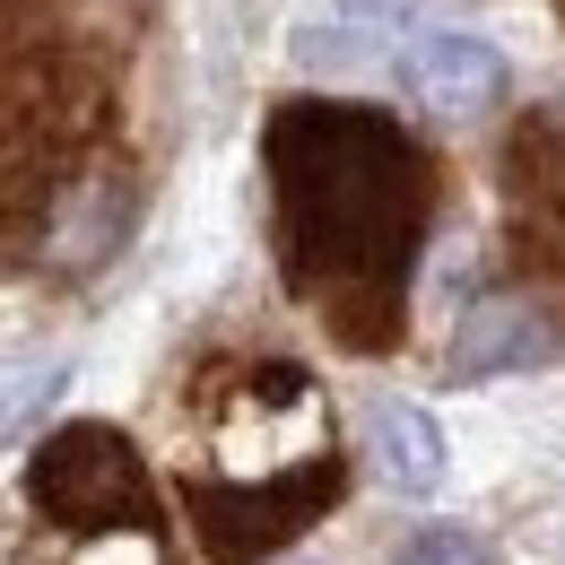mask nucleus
<instances>
[{
	"mask_svg": "<svg viewBox=\"0 0 565 565\" xmlns=\"http://www.w3.org/2000/svg\"><path fill=\"white\" fill-rule=\"evenodd\" d=\"M401 78H409V96H418L426 114H444V122H479V114L504 105V87H513L504 53H495L488 35H461V26L418 35L409 62H401Z\"/></svg>",
	"mask_w": 565,
	"mask_h": 565,
	"instance_id": "obj_5",
	"label": "nucleus"
},
{
	"mask_svg": "<svg viewBox=\"0 0 565 565\" xmlns=\"http://www.w3.org/2000/svg\"><path fill=\"white\" fill-rule=\"evenodd\" d=\"M26 495L44 522H62L78 540H122V531H157V495H148L140 444L114 435V426H62L35 470H26Z\"/></svg>",
	"mask_w": 565,
	"mask_h": 565,
	"instance_id": "obj_2",
	"label": "nucleus"
},
{
	"mask_svg": "<svg viewBox=\"0 0 565 565\" xmlns=\"http://www.w3.org/2000/svg\"><path fill=\"white\" fill-rule=\"evenodd\" d=\"M270 183L296 296H313L349 349L392 340L435 210V166L418 157V140L356 105H287L270 122Z\"/></svg>",
	"mask_w": 565,
	"mask_h": 565,
	"instance_id": "obj_1",
	"label": "nucleus"
},
{
	"mask_svg": "<svg viewBox=\"0 0 565 565\" xmlns=\"http://www.w3.org/2000/svg\"><path fill=\"white\" fill-rule=\"evenodd\" d=\"M349 9H356V18H374V26H401L418 0H349Z\"/></svg>",
	"mask_w": 565,
	"mask_h": 565,
	"instance_id": "obj_10",
	"label": "nucleus"
},
{
	"mask_svg": "<svg viewBox=\"0 0 565 565\" xmlns=\"http://www.w3.org/2000/svg\"><path fill=\"white\" fill-rule=\"evenodd\" d=\"M71 565H166V540L157 531H122V540H87Z\"/></svg>",
	"mask_w": 565,
	"mask_h": 565,
	"instance_id": "obj_9",
	"label": "nucleus"
},
{
	"mask_svg": "<svg viewBox=\"0 0 565 565\" xmlns=\"http://www.w3.org/2000/svg\"><path fill=\"white\" fill-rule=\"evenodd\" d=\"M331 495H340V461L322 452V461L270 479L262 495L253 488H192V522H201L210 565H253V557H270V548H287Z\"/></svg>",
	"mask_w": 565,
	"mask_h": 565,
	"instance_id": "obj_3",
	"label": "nucleus"
},
{
	"mask_svg": "<svg viewBox=\"0 0 565 565\" xmlns=\"http://www.w3.org/2000/svg\"><path fill=\"white\" fill-rule=\"evenodd\" d=\"M365 452H374V479L392 495L444 488V426L418 401H365Z\"/></svg>",
	"mask_w": 565,
	"mask_h": 565,
	"instance_id": "obj_6",
	"label": "nucleus"
},
{
	"mask_svg": "<svg viewBox=\"0 0 565 565\" xmlns=\"http://www.w3.org/2000/svg\"><path fill=\"white\" fill-rule=\"evenodd\" d=\"M392 565H495V557L470 540V531H418V540H409Z\"/></svg>",
	"mask_w": 565,
	"mask_h": 565,
	"instance_id": "obj_8",
	"label": "nucleus"
},
{
	"mask_svg": "<svg viewBox=\"0 0 565 565\" xmlns=\"http://www.w3.org/2000/svg\"><path fill=\"white\" fill-rule=\"evenodd\" d=\"M565 356V305L557 296H479L452 331V374L461 383H488V374H531V365H557Z\"/></svg>",
	"mask_w": 565,
	"mask_h": 565,
	"instance_id": "obj_4",
	"label": "nucleus"
},
{
	"mask_svg": "<svg viewBox=\"0 0 565 565\" xmlns=\"http://www.w3.org/2000/svg\"><path fill=\"white\" fill-rule=\"evenodd\" d=\"M71 383V365H26V374H9L0 383V452L9 444H26L35 426H44V409H53V392Z\"/></svg>",
	"mask_w": 565,
	"mask_h": 565,
	"instance_id": "obj_7",
	"label": "nucleus"
}]
</instances>
